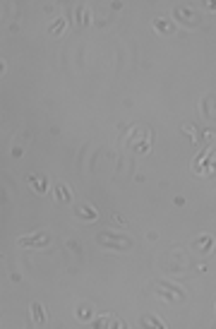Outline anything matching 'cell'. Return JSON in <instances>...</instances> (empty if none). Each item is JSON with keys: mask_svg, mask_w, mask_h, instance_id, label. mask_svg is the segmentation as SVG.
Wrapping results in <instances>:
<instances>
[{"mask_svg": "<svg viewBox=\"0 0 216 329\" xmlns=\"http://www.w3.org/2000/svg\"><path fill=\"white\" fill-rule=\"evenodd\" d=\"M96 243H99V245H106V247H115V250H130V247H132V240H130V238L108 233V231L96 235Z\"/></svg>", "mask_w": 216, "mask_h": 329, "instance_id": "6da1fadb", "label": "cell"}, {"mask_svg": "<svg viewBox=\"0 0 216 329\" xmlns=\"http://www.w3.org/2000/svg\"><path fill=\"white\" fill-rule=\"evenodd\" d=\"M154 291L161 296L166 303H173V301H185L188 296H185V291L183 288L173 286V284H168V281H159L156 286H154Z\"/></svg>", "mask_w": 216, "mask_h": 329, "instance_id": "7a4b0ae2", "label": "cell"}, {"mask_svg": "<svg viewBox=\"0 0 216 329\" xmlns=\"http://www.w3.org/2000/svg\"><path fill=\"white\" fill-rule=\"evenodd\" d=\"M48 243H51V233L48 231H36V233H31V235H22L17 240L19 247H46Z\"/></svg>", "mask_w": 216, "mask_h": 329, "instance_id": "3957f363", "label": "cell"}, {"mask_svg": "<svg viewBox=\"0 0 216 329\" xmlns=\"http://www.w3.org/2000/svg\"><path fill=\"white\" fill-rule=\"evenodd\" d=\"M173 17H176L180 24H185V27H195V24L200 22V12H195V10L188 7V5L176 7V10H173Z\"/></svg>", "mask_w": 216, "mask_h": 329, "instance_id": "277c9868", "label": "cell"}, {"mask_svg": "<svg viewBox=\"0 0 216 329\" xmlns=\"http://www.w3.org/2000/svg\"><path fill=\"white\" fill-rule=\"evenodd\" d=\"M192 250L195 252H200V255H207V252H212V250H216V240L212 238V235H197L195 238V243H192Z\"/></svg>", "mask_w": 216, "mask_h": 329, "instance_id": "5b68a950", "label": "cell"}, {"mask_svg": "<svg viewBox=\"0 0 216 329\" xmlns=\"http://www.w3.org/2000/svg\"><path fill=\"white\" fill-rule=\"evenodd\" d=\"M27 185L36 192V195H46V192H48V180H46V176H41V173H29Z\"/></svg>", "mask_w": 216, "mask_h": 329, "instance_id": "8992f818", "label": "cell"}, {"mask_svg": "<svg viewBox=\"0 0 216 329\" xmlns=\"http://www.w3.org/2000/svg\"><path fill=\"white\" fill-rule=\"evenodd\" d=\"M75 217L82 219L84 223H94V221L99 219V212L89 205H75Z\"/></svg>", "mask_w": 216, "mask_h": 329, "instance_id": "52a82bcc", "label": "cell"}, {"mask_svg": "<svg viewBox=\"0 0 216 329\" xmlns=\"http://www.w3.org/2000/svg\"><path fill=\"white\" fill-rule=\"evenodd\" d=\"M149 135H151V132H149L147 127H142V125H132V132H130V137L125 139V144H127V147H137V144H139L142 139H147Z\"/></svg>", "mask_w": 216, "mask_h": 329, "instance_id": "ba28073f", "label": "cell"}, {"mask_svg": "<svg viewBox=\"0 0 216 329\" xmlns=\"http://www.w3.org/2000/svg\"><path fill=\"white\" fill-rule=\"evenodd\" d=\"M53 190H55V200H58V202H63V205H70V202H72V190H70L68 183H63V180L55 183Z\"/></svg>", "mask_w": 216, "mask_h": 329, "instance_id": "9c48e42d", "label": "cell"}, {"mask_svg": "<svg viewBox=\"0 0 216 329\" xmlns=\"http://www.w3.org/2000/svg\"><path fill=\"white\" fill-rule=\"evenodd\" d=\"M151 27L156 29V34H163V36H171V34H176L173 22H168V19H163V17H156V19L151 22Z\"/></svg>", "mask_w": 216, "mask_h": 329, "instance_id": "30bf717a", "label": "cell"}, {"mask_svg": "<svg viewBox=\"0 0 216 329\" xmlns=\"http://www.w3.org/2000/svg\"><path fill=\"white\" fill-rule=\"evenodd\" d=\"M75 19H77V27H89V22H92V10H89V5H80L77 10H75Z\"/></svg>", "mask_w": 216, "mask_h": 329, "instance_id": "8fae6325", "label": "cell"}, {"mask_svg": "<svg viewBox=\"0 0 216 329\" xmlns=\"http://www.w3.org/2000/svg\"><path fill=\"white\" fill-rule=\"evenodd\" d=\"M31 322L36 325V327H41V325H46V310H43V305H41L39 301L31 303Z\"/></svg>", "mask_w": 216, "mask_h": 329, "instance_id": "7c38bea8", "label": "cell"}, {"mask_svg": "<svg viewBox=\"0 0 216 329\" xmlns=\"http://www.w3.org/2000/svg\"><path fill=\"white\" fill-rule=\"evenodd\" d=\"M202 106H204V118L207 120H216V94L204 96Z\"/></svg>", "mask_w": 216, "mask_h": 329, "instance_id": "4fadbf2b", "label": "cell"}, {"mask_svg": "<svg viewBox=\"0 0 216 329\" xmlns=\"http://www.w3.org/2000/svg\"><path fill=\"white\" fill-rule=\"evenodd\" d=\"M96 327H113V329H125L127 325L122 322V320H118V317L113 315H101L99 317V322H96Z\"/></svg>", "mask_w": 216, "mask_h": 329, "instance_id": "5bb4252c", "label": "cell"}, {"mask_svg": "<svg viewBox=\"0 0 216 329\" xmlns=\"http://www.w3.org/2000/svg\"><path fill=\"white\" fill-rule=\"evenodd\" d=\"M142 327H154V329H166L168 325L163 322L161 317H154V315H144L142 317Z\"/></svg>", "mask_w": 216, "mask_h": 329, "instance_id": "9a60e30c", "label": "cell"}, {"mask_svg": "<svg viewBox=\"0 0 216 329\" xmlns=\"http://www.w3.org/2000/svg\"><path fill=\"white\" fill-rule=\"evenodd\" d=\"M65 29H68V22H65V17H58L53 24L48 27V31H51V36H63V34H65Z\"/></svg>", "mask_w": 216, "mask_h": 329, "instance_id": "2e32d148", "label": "cell"}, {"mask_svg": "<svg viewBox=\"0 0 216 329\" xmlns=\"http://www.w3.org/2000/svg\"><path fill=\"white\" fill-rule=\"evenodd\" d=\"M75 315H77L80 322H89V320H92V305H80Z\"/></svg>", "mask_w": 216, "mask_h": 329, "instance_id": "e0dca14e", "label": "cell"}, {"mask_svg": "<svg viewBox=\"0 0 216 329\" xmlns=\"http://www.w3.org/2000/svg\"><path fill=\"white\" fill-rule=\"evenodd\" d=\"M149 149H151V135H149L147 139H142V142H139V144L135 147V151H137V154H142V156H144V154H149Z\"/></svg>", "mask_w": 216, "mask_h": 329, "instance_id": "ac0fdd59", "label": "cell"}, {"mask_svg": "<svg viewBox=\"0 0 216 329\" xmlns=\"http://www.w3.org/2000/svg\"><path fill=\"white\" fill-rule=\"evenodd\" d=\"M183 130H185V132H188L190 137H192V142H195V144L200 142V135H197V130H195V127H192V125H190V123H185V125H183Z\"/></svg>", "mask_w": 216, "mask_h": 329, "instance_id": "d6986e66", "label": "cell"}, {"mask_svg": "<svg viewBox=\"0 0 216 329\" xmlns=\"http://www.w3.org/2000/svg\"><path fill=\"white\" fill-rule=\"evenodd\" d=\"M204 10H212V12H216V0H207V2H202Z\"/></svg>", "mask_w": 216, "mask_h": 329, "instance_id": "ffe728a7", "label": "cell"}, {"mask_svg": "<svg viewBox=\"0 0 216 329\" xmlns=\"http://www.w3.org/2000/svg\"><path fill=\"white\" fill-rule=\"evenodd\" d=\"M113 223H115V226H120V228H122V226H127V223H125V219H122L120 214H113Z\"/></svg>", "mask_w": 216, "mask_h": 329, "instance_id": "44dd1931", "label": "cell"}]
</instances>
